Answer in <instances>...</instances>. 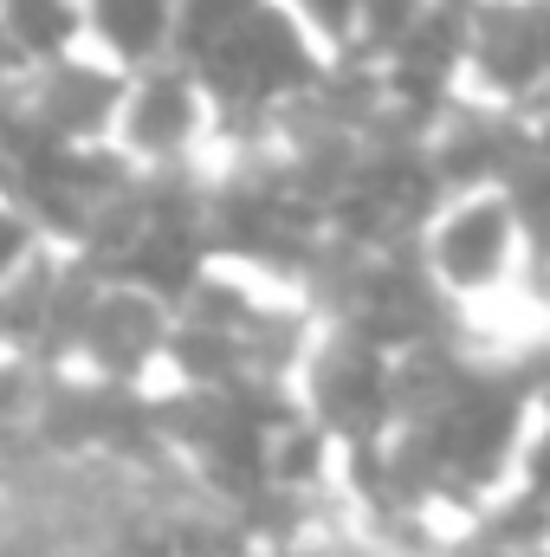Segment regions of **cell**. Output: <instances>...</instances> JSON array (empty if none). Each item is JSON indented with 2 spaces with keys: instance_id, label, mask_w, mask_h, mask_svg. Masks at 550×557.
Masks as SVG:
<instances>
[{
  "instance_id": "8",
  "label": "cell",
  "mask_w": 550,
  "mask_h": 557,
  "mask_svg": "<svg viewBox=\"0 0 550 557\" xmlns=\"http://www.w3.org/2000/svg\"><path fill=\"white\" fill-rule=\"evenodd\" d=\"M52 247H59V240H52L46 214L26 201V188H13V182L0 175V292H7L13 278L33 273Z\"/></svg>"
},
{
  "instance_id": "1",
  "label": "cell",
  "mask_w": 550,
  "mask_h": 557,
  "mask_svg": "<svg viewBox=\"0 0 550 557\" xmlns=\"http://www.w3.org/2000/svg\"><path fill=\"white\" fill-rule=\"evenodd\" d=\"M168 337H175V298H162L155 285H142L130 273L98 267L52 370L91 376V383H111V389H155Z\"/></svg>"
},
{
  "instance_id": "10",
  "label": "cell",
  "mask_w": 550,
  "mask_h": 557,
  "mask_svg": "<svg viewBox=\"0 0 550 557\" xmlns=\"http://www.w3.org/2000/svg\"><path fill=\"white\" fill-rule=\"evenodd\" d=\"M434 0H363V39H357V59H389L414 26L427 20Z\"/></svg>"
},
{
  "instance_id": "5",
  "label": "cell",
  "mask_w": 550,
  "mask_h": 557,
  "mask_svg": "<svg viewBox=\"0 0 550 557\" xmlns=\"http://www.w3.org/2000/svg\"><path fill=\"white\" fill-rule=\"evenodd\" d=\"M550 85L545 65V0H473L466 13V65L460 98L486 111H525Z\"/></svg>"
},
{
  "instance_id": "2",
  "label": "cell",
  "mask_w": 550,
  "mask_h": 557,
  "mask_svg": "<svg viewBox=\"0 0 550 557\" xmlns=\"http://www.w3.org/2000/svg\"><path fill=\"white\" fill-rule=\"evenodd\" d=\"M111 143L142 175L168 169H214L221 162V104L188 52H168L155 65H137L124 85V111Z\"/></svg>"
},
{
  "instance_id": "3",
  "label": "cell",
  "mask_w": 550,
  "mask_h": 557,
  "mask_svg": "<svg viewBox=\"0 0 550 557\" xmlns=\"http://www.w3.org/2000/svg\"><path fill=\"white\" fill-rule=\"evenodd\" d=\"M291 396L304 416L337 428L350 447L383 441L402 421V389H396V350L370 344L343 318H317L311 344L291 363Z\"/></svg>"
},
{
  "instance_id": "6",
  "label": "cell",
  "mask_w": 550,
  "mask_h": 557,
  "mask_svg": "<svg viewBox=\"0 0 550 557\" xmlns=\"http://www.w3.org/2000/svg\"><path fill=\"white\" fill-rule=\"evenodd\" d=\"M85 46L124 72L182 52V0H85Z\"/></svg>"
},
{
  "instance_id": "4",
  "label": "cell",
  "mask_w": 550,
  "mask_h": 557,
  "mask_svg": "<svg viewBox=\"0 0 550 557\" xmlns=\"http://www.w3.org/2000/svg\"><path fill=\"white\" fill-rule=\"evenodd\" d=\"M124 85H130V72H124L117 59H104L98 46H78V52L20 65V78H13V91L0 98V111H7L20 131H33V137L111 143L117 111H124Z\"/></svg>"
},
{
  "instance_id": "9",
  "label": "cell",
  "mask_w": 550,
  "mask_h": 557,
  "mask_svg": "<svg viewBox=\"0 0 550 557\" xmlns=\"http://www.w3.org/2000/svg\"><path fill=\"white\" fill-rule=\"evenodd\" d=\"M330 59H357V39H363V0H278Z\"/></svg>"
},
{
  "instance_id": "7",
  "label": "cell",
  "mask_w": 550,
  "mask_h": 557,
  "mask_svg": "<svg viewBox=\"0 0 550 557\" xmlns=\"http://www.w3.org/2000/svg\"><path fill=\"white\" fill-rule=\"evenodd\" d=\"M0 39L20 65L85 46V0H0Z\"/></svg>"
}]
</instances>
